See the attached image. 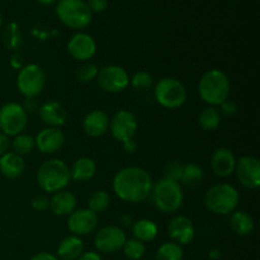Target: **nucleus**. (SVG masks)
<instances>
[{
	"label": "nucleus",
	"instance_id": "1",
	"mask_svg": "<svg viewBox=\"0 0 260 260\" xmlns=\"http://www.w3.org/2000/svg\"><path fill=\"white\" fill-rule=\"evenodd\" d=\"M113 190L124 202H144L152 190V179L149 173L139 167L119 170L113 179Z\"/></svg>",
	"mask_w": 260,
	"mask_h": 260
},
{
	"label": "nucleus",
	"instance_id": "2",
	"mask_svg": "<svg viewBox=\"0 0 260 260\" xmlns=\"http://www.w3.org/2000/svg\"><path fill=\"white\" fill-rule=\"evenodd\" d=\"M230 80L228 75L223 71L213 69V70L207 71L205 75L201 78L200 84H198V93L210 106H220L223 102L228 101L230 96Z\"/></svg>",
	"mask_w": 260,
	"mask_h": 260
},
{
	"label": "nucleus",
	"instance_id": "3",
	"mask_svg": "<svg viewBox=\"0 0 260 260\" xmlns=\"http://www.w3.org/2000/svg\"><path fill=\"white\" fill-rule=\"evenodd\" d=\"M71 180L70 168L60 159H51L41 164L37 172V182L41 189L47 193L63 190Z\"/></svg>",
	"mask_w": 260,
	"mask_h": 260
},
{
	"label": "nucleus",
	"instance_id": "4",
	"mask_svg": "<svg viewBox=\"0 0 260 260\" xmlns=\"http://www.w3.org/2000/svg\"><path fill=\"white\" fill-rule=\"evenodd\" d=\"M55 12L60 22L71 29H84L93 20V13L84 0H57Z\"/></svg>",
	"mask_w": 260,
	"mask_h": 260
},
{
	"label": "nucleus",
	"instance_id": "5",
	"mask_svg": "<svg viewBox=\"0 0 260 260\" xmlns=\"http://www.w3.org/2000/svg\"><path fill=\"white\" fill-rule=\"evenodd\" d=\"M240 196L233 185L221 183L211 187L205 194V205L216 215H229L238 207Z\"/></svg>",
	"mask_w": 260,
	"mask_h": 260
},
{
	"label": "nucleus",
	"instance_id": "6",
	"mask_svg": "<svg viewBox=\"0 0 260 260\" xmlns=\"http://www.w3.org/2000/svg\"><path fill=\"white\" fill-rule=\"evenodd\" d=\"M151 194L154 205L164 213L175 212L183 203V190L180 184L167 178H162L152 185Z\"/></svg>",
	"mask_w": 260,
	"mask_h": 260
},
{
	"label": "nucleus",
	"instance_id": "7",
	"mask_svg": "<svg viewBox=\"0 0 260 260\" xmlns=\"http://www.w3.org/2000/svg\"><path fill=\"white\" fill-rule=\"evenodd\" d=\"M154 95L160 106L169 109L182 107L187 101L185 86L174 78H162L154 88Z\"/></svg>",
	"mask_w": 260,
	"mask_h": 260
},
{
	"label": "nucleus",
	"instance_id": "8",
	"mask_svg": "<svg viewBox=\"0 0 260 260\" xmlns=\"http://www.w3.org/2000/svg\"><path fill=\"white\" fill-rule=\"evenodd\" d=\"M18 90L25 98H36L46 86V74L37 63L24 65L17 76Z\"/></svg>",
	"mask_w": 260,
	"mask_h": 260
},
{
	"label": "nucleus",
	"instance_id": "9",
	"mask_svg": "<svg viewBox=\"0 0 260 260\" xmlns=\"http://www.w3.org/2000/svg\"><path fill=\"white\" fill-rule=\"evenodd\" d=\"M28 114L18 103H7L0 108V131L7 136H17L27 127Z\"/></svg>",
	"mask_w": 260,
	"mask_h": 260
},
{
	"label": "nucleus",
	"instance_id": "10",
	"mask_svg": "<svg viewBox=\"0 0 260 260\" xmlns=\"http://www.w3.org/2000/svg\"><path fill=\"white\" fill-rule=\"evenodd\" d=\"M96 81L103 90L108 93H119L129 84V76L121 66L108 65L99 69Z\"/></svg>",
	"mask_w": 260,
	"mask_h": 260
},
{
	"label": "nucleus",
	"instance_id": "11",
	"mask_svg": "<svg viewBox=\"0 0 260 260\" xmlns=\"http://www.w3.org/2000/svg\"><path fill=\"white\" fill-rule=\"evenodd\" d=\"M137 119L132 112L129 111H119L113 116V118L109 119V129L111 134L117 141L126 142L128 140L134 139L137 131Z\"/></svg>",
	"mask_w": 260,
	"mask_h": 260
},
{
	"label": "nucleus",
	"instance_id": "12",
	"mask_svg": "<svg viewBox=\"0 0 260 260\" xmlns=\"http://www.w3.org/2000/svg\"><path fill=\"white\" fill-rule=\"evenodd\" d=\"M126 234L117 226H106L96 233L94 245L102 253L112 254L121 250L126 243Z\"/></svg>",
	"mask_w": 260,
	"mask_h": 260
},
{
	"label": "nucleus",
	"instance_id": "13",
	"mask_svg": "<svg viewBox=\"0 0 260 260\" xmlns=\"http://www.w3.org/2000/svg\"><path fill=\"white\" fill-rule=\"evenodd\" d=\"M235 173L239 182L249 189L260 187V161L254 156H243L236 160Z\"/></svg>",
	"mask_w": 260,
	"mask_h": 260
},
{
	"label": "nucleus",
	"instance_id": "14",
	"mask_svg": "<svg viewBox=\"0 0 260 260\" xmlns=\"http://www.w3.org/2000/svg\"><path fill=\"white\" fill-rule=\"evenodd\" d=\"M98 226V215L89 208H79L69 215L68 228L75 236L89 235Z\"/></svg>",
	"mask_w": 260,
	"mask_h": 260
},
{
	"label": "nucleus",
	"instance_id": "15",
	"mask_svg": "<svg viewBox=\"0 0 260 260\" xmlns=\"http://www.w3.org/2000/svg\"><path fill=\"white\" fill-rule=\"evenodd\" d=\"M68 50L71 57L79 61L90 60L96 51V45L94 38L88 33H76L70 38L68 43Z\"/></svg>",
	"mask_w": 260,
	"mask_h": 260
},
{
	"label": "nucleus",
	"instance_id": "16",
	"mask_svg": "<svg viewBox=\"0 0 260 260\" xmlns=\"http://www.w3.org/2000/svg\"><path fill=\"white\" fill-rule=\"evenodd\" d=\"M168 233L173 243L178 245H187L194 239V226L185 216H177L170 221Z\"/></svg>",
	"mask_w": 260,
	"mask_h": 260
},
{
	"label": "nucleus",
	"instance_id": "17",
	"mask_svg": "<svg viewBox=\"0 0 260 260\" xmlns=\"http://www.w3.org/2000/svg\"><path fill=\"white\" fill-rule=\"evenodd\" d=\"M65 135L57 127H47L42 129L35 139L37 149L43 154H53L62 147Z\"/></svg>",
	"mask_w": 260,
	"mask_h": 260
},
{
	"label": "nucleus",
	"instance_id": "18",
	"mask_svg": "<svg viewBox=\"0 0 260 260\" xmlns=\"http://www.w3.org/2000/svg\"><path fill=\"white\" fill-rule=\"evenodd\" d=\"M236 159L233 152L225 147H220L211 157V168L213 173L221 178H226L235 172Z\"/></svg>",
	"mask_w": 260,
	"mask_h": 260
},
{
	"label": "nucleus",
	"instance_id": "19",
	"mask_svg": "<svg viewBox=\"0 0 260 260\" xmlns=\"http://www.w3.org/2000/svg\"><path fill=\"white\" fill-rule=\"evenodd\" d=\"M38 113H40L41 121L50 127L58 128L68 119V112H66L65 107L55 101H50L42 104L38 109Z\"/></svg>",
	"mask_w": 260,
	"mask_h": 260
},
{
	"label": "nucleus",
	"instance_id": "20",
	"mask_svg": "<svg viewBox=\"0 0 260 260\" xmlns=\"http://www.w3.org/2000/svg\"><path fill=\"white\" fill-rule=\"evenodd\" d=\"M84 131L90 137H101L108 131L109 118L103 111H91L85 116L83 121Z\"/></svg>",
	"mask_w": 260,
	"mask_h": 260
},
{
	"label": "nucleus",
	"instance_id": "21",
	"mask_svg": "<svg viewBox=\"0 0 260 260\" xmlns=\"http://www.w3.org/2000/svg\"><path fill=\"white\" fill-rule=\"evenodd\" d=\"M48 208L56 216H68L76 210V197L68 190L53 193Z\"/></svg>",
	"mask_w": 260,
	"mask_h": 260
},
{
	"label": "nucleus",
	"instance_id": "22",
	"mask_svg": "<svg viewBox=\"0 0 260 260\" xmlns=\"http://www.w3.org/2000/svg\"><path fill=\"white\" fill-rule=\"evenodd\" d=\"M25 162L22 156L14 152H7L0 156V172L9 179H17L24 173Z\"/></svg>",
	"mask_w": 260,
	"mask_h": 260
},
{
	"label": "nucleus",
	"instance_id": "23",
	"mask_svg": "<svg viewBox=\"0 0 260 260\" xmlns=\"http://www.w3.org/2000/svg\"><path fill=\"white\" fill-rule=\"evenodd\" d=\"M83 253L84 243L79 236H68L58 244L57 255L62 260H76Z\"/></svg>",
	"mask_w": 260,
	"mask_h": 260
},
{
	"label": "nucleus",
	"instance_id": "24",
	"mask_svg": "<svg viewBox=\"0 0 260 260\" xmlns=\"http://www.w3.org/2000/svg\"><path fill=\"white\" fill-rule=\"evenodd\" d=\"M96 165L95 161L90 157H80L74 162L73 168L70 169L71 179L76 182H86L90 180L95 175Z\"/></svg>",
	"mask_w": 260,
	"mask_h": 260
},
{
	"label": "nucleus",
	"instance_id": "25",
	"mask_svg": "<svg viewBox=\"0 0 260 260\" xmlns=\"http://www.w3.org/2000/svg\"><path fill=\"white\" fill-rule=\"evenodd\" d=\"M230 226L235 234L240 236H246L253 233L254 230L253 217L244 211H236L231 216Z\"/></svg>",
	"mask_w": 260,
	"mask_h": 260
},
{
	"label": "nucleus",
	"instance_id": "26",
	"mask_svg": "<svg viewBox=\"0 0 260 260\" xmlns=\"http://www.w3.org/2000/svg\"><path fill=\"white\" fill-rule=\"evenodd\" d=\"M132 234H134L135 239L141 243L152 241L157 236V226L151 220L142 218V220L135 222L134 228H132Z\"/></svg>",
	"mask_w": 260,
	"mask_h": 260
},
{
	"label": "nucleus",
	"instance_id": "27",
	"mask_svg": "<svg viewBox=\"0 0 260 260\" xmlns=\"http://www.w3.org/2000/svg\"><path fill=\"white\" fill-rule=\"evenodd\" d=\"M3 42H4L5 47L18 52L23 43V36L17 23L12 22L5 27L4 32H3Z\"/></svg>",
	"mask_w": 260,
	"mask_h": 260
},
{
	"label": "nucleus",
	"instance_id": "28",
	"mask_svg": "<svg viewBox=\"0 0 260 260\" xmlns=\"http://www.w3.org/2000/svg\"><path fill=\"white\" fill-rule=\"evenodd\" d=\"M203 179V169L198 164L188 162L183 165V173L180 182L187 187H196L200 184Z\"/></svg>",
	"mask_w": 260,
	"mask_h": 260
},
{
	"label": "nucleus",
	"instance_id": "29",
	"mask_svg": "<svg viewBox=\"0 0 260 260\" xmlns=\"http://www.w3.org/2000/svg\"><path fill=\"white\" fill-rule=\"evenodd\" d=\"M221 122V113L220 109H217L216 107H207V108L203 109L200 114V118H198V123L206 131H212L218 127Z\"/></svg>",
	"mask_w": 260,
	"mask_h": 260
},
{
	"label": "nucleus",
	"instance_id": "30",
	"mask_svg": "<svg viewBox=\"0 0 260 260\" xmlns=\"http://www.w3.org/2000/svg\"><path fill=\"white\" fill-rule=\"evenodd\" d=\"M10 146H12L14 154L19 155V156H24V155L30 154V151L35 149V139L29 135L19 134L14 136L13 141L10 142Z\"/></svg>",
	"mask_w": 260,
	"mask_h": 260
},
{
	"label": "nucleus",
	"instance_id": "31",
	"mask_svg": "<svg viewBox=\"0 0 260 260\" xmlns=\"http://www.w3.org/2000/svg\"><path fill=\"white\" fill-rule=\"evenodd\" d=\"M183 249L175 243H164L155 254V260H182Z\"/></svg>",
	"mask_w": 260,
	"mask_h": 260
},
{
	"label": "nucleus",
	"instance_id": "32",
	"mask_svg": "<svg viewBox=\"0 0 260 260\" xmlns=\"http://www.w3.org/2000/svg\"><path fill=\"white\" fill-rule=\"evenodd\" d=\"M109 202H111V198L106 190H96L89 198L88 208L98 215V213L104 212L109 207Z\"/></svg>",
	"mask_w": 260,
	"mask_h": 260
},
{
	"label": "nucleus",
	"instance_id": "33",
	"mask_svg": "<svg viewBox=\"0 0 260 260\" xmlns=\"http://www.w3.org/2000/svg\"><path fill=\"white\" fill-rule=\"evenodd\" d=\"M122 249H123L124 255L131 260H141L144 258L145 253H146V248H145L144 243L136 240V239L126 240Z\"/></svg>",
	"mask_w": 260,
	"mask_h": 260
},
{
	"label": "nucleus",
	"instance_id": "34",
	"mask_svg": "<svg viewBox=\"0 0 260 260\" xmlns=\"http://www.w3.org/2000/svg\"><path fill=\"white\" fill-rule=\"evenodd\" d=\"M132 86L137 90H147V89L151 88L154 85V78H152L151 74L146 73V71H140V73H136L132 79H129Z\"/></svg>",
	"mask_w": 260,
	"mask_h": 260
},
{
	"label": "nucleus",
	"instance_id": "35",
	"mask_svg": "<svg viewBox=\"0 0 260 260\" xmlns=\"http://www.w3.org/2000/svg\"><path fill=\"white\" fill-rule=\"evenodd\" d=\"M98 71L99 69L96 65H94V63H85V65L79 68L76 76H78V80L80 83H91V81L96 79Z\"/></svg>",
	"mask_w": 260,
	"mask_h": 260
},
{
	"label": "nucleus",
	"instance_id": "36",
	"mask_svg": "<svg viewBox=\"0 0 260 260\" xmlns=\"http://www.w3.org/2000/svg\"><path fill=\"white\" fill-rule=\"evenodd\" d=\"M182 173H183V164H180L179 161H172L167 165V168H165L164 178L179 183L180 178H182Z\"/></svg>",
	"mask_w": 260,
	"mask_h": 260
},
{
	"label": "nucleus",
	"instance_id": "37",
	"mask_svg": "<svg viewBox=\"0 0 260 260\" xmlns=\"http://www.w3.org/2000/svg\"><path fill=\"white\" fill-rule=\"evenodd\" d=\"M48 206H50V200L43 194L36 196L32 200V208L35 211H38V212L46 211L48 208Z\"/></svg>",
	"mask_w": 260,
	"mask_h": 260
},
{
	"label": "nucleus",
	"instance_id": "38",
	"mask_svg": "<svg viewBox=\"0 0 260 260\" xmlns=\"http://www.w3.org/2000/svg\"><path fill=\"white\" fill-rule=\"evenodd\" d=\"M85 3L91 13H102L108 8V0H88Z\"/></svg>",
	"mask_w": 260,
	"mask_h": 260
},
{
	"label": "nucleus",
	"instance_id": "39",
	"mask_svg": "<svg viewBox=\"0 0 260 260\" xmlns=\"http://www.w3.org/2000/svg\"><path fill=\"white\" fill-rule=\"evenodd\" d=\"M220 107H221L220 113L225 114V116H228V117L234 116V114L238 112V106L235 104V102L229 101V99H228V101L223 102L222 104H220Z\"/></svg>",
	"mask_w": 260,
	"mask_h": 260
},
{
	"label": "nucleus",
	"instance_id": "40",
	"mask_svg": "<svg viewBox=\"0 0 260 260\" xmlns=\"http://www.w3.org/2000/svg\"><path fill=\"white\" fill-rule=\"evenodd\" d=\"M9 147H10L9 136H7V135H4L3 132H0V156L7 154Z\"/></svg>",
	"mask_w": 260,
	"mask_h": 260
},
{
	"label": "nucleus",
	"instance_id": "41",
	"mask_svg": "<svg viewBox=\"0 0 260 260\" xmlns=\"http://www.w3.org/2000/svg\"><path fill=\"white\" fill-rule=\"evenodd\" d=\"M10 65H12L14 69L20 70V69L24 66V58H23V56L20 55L19 52H14V55H13L12 58H10Z\"/></svg>",
	"mask_w": 260,
	"mask_h": 260
},
{
	"label": "nucleus",
	"instance_id": "42",
	"mask_svg": "<svg viewBox=\"0 0 260 260\" xmlns=\"http://www.w3.org/2000/svg\"><path fill=\"white\" fill-rule=\"evenodd\" d=\"M23 109H24L25 112H35L37 111L38 108V104H37V101H36L35 98H25V102L24 104H23Z\"/></svg>",
	"mask_w": 260,
	"mask_h": 260
},
{
	"label": "nucleus",
	"instance_id": "43",
	"mask_svg": "<svg viewBox=\"0 0 260 260\" xmlns=\"http://www.w3.org/2000/svg\"><path fill=\"white\" fill-rule=\"evenodd\" d=\"M30 260H58L57 256H55L51 253H46V251H42V253H38L36 255H33Z\"/></svg>",
	"mask_w": 260,
	"mask_h": 260
},
{
	"label": "nucleus",
	"instance_id": "44",
	"mask_svg": "<svg viewBox=\"0 0 260 260\" xmlns=\"http://www.w3.org/2000/svg\"><path fill=\"white\" fill-rule=\"evenodd\" d=\"M76 260H103L102 256L95 251H88V253H83Z\"/></svg>",
	"mask_w": 260,
	"mask_h": 260
},
{
	"label": "nucleus",
	"instance_id": "45",
	"mask_svg": "<svg viewBox=\"0 0 260 260\" xmlns=\"http://www.w3.org/2000/svg\"><path fill=\"white\" fill-rule=\"evenodd\" d=\"M123 149H124V151L128 152V154H132V152L136 151L137 144H136V142H135L134 139L128 140V141L123 142Z\"/></svg>",
	"mask_w": 260,
	"mask_h": 260
},
{
	"label": "nucleus",
	"instance_id": "46",
	"mask_svg": "<svg viewBox=\"0 0 260 260\" xmlns=\"http://www.w3.org/2000/svg\"><path fill=\"white\" fill-rule=\"evenodd\" d=\"M36 2L40 3L41 5H53L57 3V0H36Z\"/></svg>",
	"mask_w": 260,
	"mask_h": 260
},
{
	"label": "nucleus",
	"instance_id": "47",
	"mask_svg": "<svg viewBox=\"0 0 260 260\" xmlns=\"http://www.w3.org/2000/svg\"><path fill=\"white\" fill-rule=\"evenodd\" d=\"M2 27H3V15L2 13H0V29H2Z\"/></svg>",
	"mask_w": 260,
	"mask_h": 260
},
{
	"label": "nucleus",
	"instance_id": "48",
	"mask_svg": "<svg viewBox=\"0 0 260 260\" xmlns=\"http://www.w3.org/2000/svg\"><path fill=\"white\" fill-rule=\"evenodd\" d=\"M141 260H142V259H141Z\"/></svg>",
	"mask_w": 260,
	"mask_h": 260
}]
</instances>
